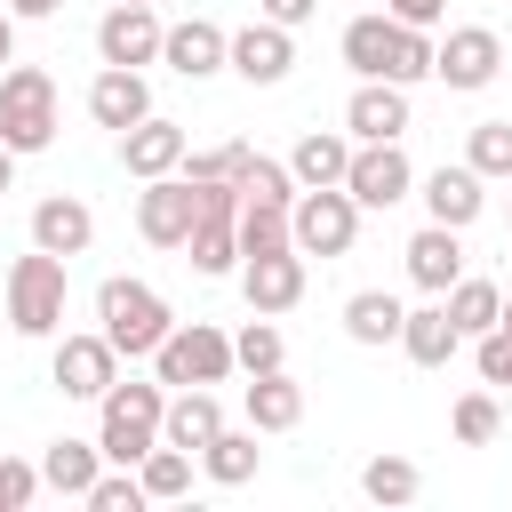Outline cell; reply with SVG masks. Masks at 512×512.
Wrapping results in <instances>:
<instances>
[{
	"instance_id": "1",
	"label": "cell",
	"mask_w": 512,
	"mask_h": 512,
	"mask_svg": "<svg viewBox=\"0 0 512 512\" xmlns=\"http://www.w3.org/2000/svg\"><path fill=\"white\" fill-rule=\"evenodd\" d=\"M96 320H104V336H112L120 360H152V352L168 344V328H176L168 296L144 288V280H128V272H112V280L96 288Z\"/></svg>"
},
{
	"instance_id": "2",
	"label": "cell",
	"mask_w": 512,
	"mask_h": 512,
	"mask_svg": "<svg viewBox=\"0 0 512 512\" xmlns=\"http://www.w3.org/2000/svg\"><path fill=\"white\" fill-rule=\"evenodd\" d=\"M168 424V384H112L96 400V448L104 464H144Z\"/></svg>"
},
{
	"instance_id": "3",
	"label": "cell",
	"mask_w": 512,
	"mask_h": 512,
	"mask_svg": "<svg viewBox=\"0 0 512 512\" xmlns=\"http://www.w3.org/2000/svg\"><path fill=\"white\" fill-rule=\"evenodd\" d=\"M0 144H8L16 160L56 144V80H48L40 64H8V72H0Z\"/></svg>"
},
{
	"instance_id": "4",
	"label": "cell",
	"mask_w": 512,
	"mask_h": 512,
	"mask_svg": "<svg viewBox=\"0 0 512 512\" xmlns=\"http://www.w3.org/2000/svg\"><path fill=\"white\" fill-rule=\"evenodd\" d=\"M64 256H48V248H32V256H16L8 264V328L16 336H56L64 328Z\"/></svg>"
},
{
	"instance_id": "5",
	"label": "cell",
	"mask_w": 512,
	"mask_h": 512,
	"mask_svg": "<svg viewBox=\"0 0 512 512\" xmlns=\"http://www.w3.org/2000/svg\"><path fill=\"white\" fill-rule=\"evenodd\" d=\"M288 232H296V248L304 256H352V240H360V200L344 192V184H312V192H296V208H288Z\"/></svg>"
},
{
	"instance_id": "6",
	"label": "cell",
	"mask_w": 512,
	"mask_h": 512,
	"mask_svg": "<svg viewBox=\"0 0 512 512\" xmlns=\"http://www.w3.org/2000/svg\"><path fill=\"white\" fill-rule=\"evenodd\" d=\"M152 368H160V384H224L240 360H232V336L224 328H208V320H176L168 328V344L152 352Z\"/></svg>"
},
{
	"instance_id": "7",
	"label": "cell",
	"mask_w": 512,
	"mask_h": 512,
	"mask_svg": "<svg viewBox=\"0 0 512 512\" xmlns=\"http://www.w3.org/2000/svg\"><path fill=\"white\" fill-rule=\"evenodd\" d=\"M160 40H168V24H160V8H144V0H112V8L96 16V56H104V64L144 72V64H160Z\"/></svg>"
},
{
	"instance_id": "8",
	"label": "cell",
	"mask_w": 512,
	"mask_h": 512,
	"mask_svg": "<svg viewBox=\"0 0 512 512\" xmlns=\"http://www.w3.org/2000/svg\"><path fill=\"white\" fill-rule=\"evenodd\" d=\"M192 224H200V184H192V176H152V184L136 192V232H144L152 248H184Z\"/></svg>"
},
{
	"instance_id": "9",
	"label": "cell",
	"mask_w": 512,
	"mask_h": 512,
	"mask_svg": "<svg viewBox=\"0 0 512 512\" xmlns=\"http://www.w3.org/2000/svg\"><path fill=\"white\" fill-rule=\"evenodd\" d=\"M48 376H56V392H64V400H104V392L120 384V352H112V336H104V328H88V336H64V344H56Z\"/></svg>"
},
{
	"instance_id": "10",
	"label": "cell",
	"mask_w": 512,
	"mask_h": 512,
	"mask_svg": "<svg viewBox=\"0 0 512 512\" xmlns=\"http://www.w3.org/2000/svg\"><path fill=\"white\" fill-rule=\"evenodd\" d=\"M344 192H352L360 208H392V200H408V192H416V168H408L400 136H392V144H352Z\"/></svg>"
},
{
	"instance_id": "11",
	"label": "cell",
	"mask_w": 512,
	"mask_h": 512,
	"mask_svg": "<svg viewBox=\"0 0 512 512\" xmlns=\"http://www.w3.org/2000/svg\"><path fill=\"white\" fill-rule=\"evenodd\" d=\"M240 296L248 312H296L304 304V248H272V256H240Z\"/></svg>"
},
{
	"instance_id": "12",
	"label": "cell",
	"mask_w": 512,
	"mask_h": 512,
	"mask_svg": "<svg viewBox=\"0 0 512 512\" xmlns=\"http://www.w3.org/2000/svg\"><path fill=\"white\" fill-rule=\"evenodd\" d=\"M160 64H168L176 80L232 72V32H224V24H208V16H184V24H168V40H160Z\"/></svg>"
},
{
	"instance_id": "13",
	"label": "cell",
	"mask_w": 512,
	"mask_h": 512,
	"mask_svg": "<svg viewBox=\"0 0 512 512\" xmlns=\"http://www.w3.org/2000/svg\"><path fill=\"white\" fill-rule=\"evenodd\" d=\"M504 72V40L488 32V24H456L448 40H440V64H432V80H448V88H488Z\"/></svg>"
},
{
	"instance_id": "14",
	"label": "cell",
	"mask_w": 512,
	"mask_h": 512,
	"mask_svg": "<svg viewBox=\"0 0 512 512\" xmlns=\"http://www.w3.org/2000/svg\"><path fill=\"white\" fill-rule=\"evenodd\" d=\"M344 128H352V144H392V136H408V88H400V80H360L352 104H344Z\"/></svg>"
},
{
	"instance_id": "15",
	"label": "cell",
	"mask_w": 512,
	"mask_h": 512,
	"mask_svg": "<svg viewBox=\"0 0 512 512\" xmlns=\"http://www.w3.org/2000/svg\"><path fill=\"white\" fill-rule=\"evenodd\" d=\"M184 152H192V144H184V128H176V120H160V112H144V120L120 136V168H128L136 184L176 176V168H184Z\"/></svg>"
},
{
	"instance_id": "16",
	"label": "cell",
	"mask_w": 512,
	"mask_h": 512,
	"mask_svg": "<svg viewBox=\"0 0 512 512\" xmlns=\"http://www.w3.org/2000/svg\"><path fill=\"white\" fill-rule=\"evenodd\" d=\"M288 64H296V40H288V24H248V32H232V72L248 80V88H280L288 80Z\"/></svg>"
},
{
	"instance_id": "17",
	"label": "cell",
	"mask_w": 512,
	"mask_h": 512,
	"mask_svg": "<svg viewBox=\"0 0 512 512\" xmlns=\"http://www.w3.org/2000/svg\"><path fill=\"white\" fill-rule=\"evenodd\" d=\"M144 112H152V88H144V72H128V64H104V72L88 80V120H96V128L128 136Z\"/></svg>"
},
{
	"instance_id": "18",
	"label": "cell",
	"mask_w": 512,
	"mask_h": 512,
	"mask_svg": "<svg viewBox=\"0 0 512 512\" xmlns=\"http://www.w3.org/2000/svg\"><path fill=\"white\" fill-rule=\"evenodd\" d=\"M480 208H488V176H480L472 160H456V168L440 160V168L424 176V216H432V224H456V232H464Z\"/></svg>"
},
{
	"instance_id": "19",
	"label": "cell",
	"mask_w": 512,
	"mask_h": 512,
	"mask_svg": "<svg viewBox=\"0 0 512 512\" xmlns=\"http://www.w3.org/2000/svg\"><path fill=\"white\" fill-rule=\"evenodd\" d=\"M88 240H96V216H88V200L80 192H48L40 208H32V248H48V256H88Z\"/></svg>"
},
{
	"instance_id": "20",
	"label": "cell",
	"mask_w": 512,
	"mask_h": 512,
	"mask_svg": "<svg viewBox=\"0 0 512 512\" xmlns=\"http://www.w3.org/2000/svg\"><path fill=\"white\" fill-rule=\"evenodd\" d=\"M408 280H416L424 296H448V288L464 280V232H456V224H424V232L408 240Z\"/></svg>"
},
{
	"instance_id": "21",
	"label": "cell",
	"mask_w": 512,
	"mask_h": 512,
	"mask_svg": "<svg viewBox=\"0 0 512 512\" xmlns=\"http://www.w3.org/2000/svg\"><path fill=\"white\" fill-rule=\"evenodd\" d=\"M400 352L416 360V368H448L456 352H464V328L448 320V304L432 296V304H416L408 320H400Z\"/></svg>"
},
{
	"instance_id": "22",
	"label": "cell",
	"mask_w": 512,
	"mask_h": 512,
	"mask_svg": "<svg viewBox=\"0 0 512 512\" xmlns=\"http://www.w3.org/2000/svg\"><path fill=\"white\" fill-rule=\"evenodd\" d=\"M336 48H344V64H352L360 80H392V48H400V16H392V8H384V16H352Z\"/></svg>"
},
{
	"instance_id": "23",
	"label": "cell",
	"mask_w": 512,
	"mask_h": 512,
	"mask_svg": "<svg viewBox=\"0 0 512 512\" xmlns=\"http://www.w3.org/2000/svg\"><path fill=\"white\" fill-rule=\"evenodd\" d=\"M248 424H256V432H296V424H304V384H296L288 368L248 376Z\"/></svg>"
},
{
	"instance_id": "24",
	"label": "cell",
	"mask_w": 512,
	"mask_h": 512,
	"mask_svg": "<svg viewBox=\"0 0 512 512\" xmlns=\"http://www.w3.org/2000/svg\"><path fill=\"white\" fill-rule=\"evenodd\" d=\"M216 432H224V400H216L208 384H184V392L168 400V424H160V440H176V448H192V456H200Z\"/></svg>"
},
{
	"instance_id": "25",
	"label": "cell",
	"mask_w": 512,
	"mask_h": 512,
	"mask_svg": "<svg viewBox=\"0 0 512 512\" xmlns=\"http://www.w3.org/2000/svg\"><path fill=\"white\" fill-rule=\"evenodd\" d=\"M96 472H104V448H96V440H48V448H40V480H48L56 496H80V504H88Z\"/></svg>"
},
{
	"instance_id": "26",
	"label": "cell",
	"mask_w": 512,
	"mask_h": 512,
	"mask_svg": "<svg viewBox=\"0 0 512 512\" xmlns=\"http://www.w3.org/2000/svg\"><path fill=\"white\" fill-rule=\"evenodd\" d=\"M288 168H296V184H304V192H312V184H344V168H352V128H344V136H336V128L296 136Z\"/></svg>"
},
{
	"instance_id": "27",
	"label": "cell",
	"mask_w": 512,
	"mask_h": 512,
	"mask_svg": "<svg viewBox=\"0 0 512 512\" xmlns=\"http://www.w3.org/2000/svg\"><path fill=\"white\" fill-rule=\"evenodd\" d=\"M400 320H408V304H400L392 288H360V296L344 304V336H352V344H400Z\"/></svg>"
},
{
	"instance_id": "28",
	"label": "cell",
	"mask_w": 512,
	"mask_h": 512,
	"mask_svg": "<svg viewBox=\"0 0 512 512\" xmlns=\"http://www.w3.org/2000/svg\"><path fill=\"white\" fill-rule=\"evenodd\" d=\"M440 304H448V320L464 328V344H472V336H488V328H504V288H496V280H472V272H464Z\"/></svg>"
},
{
	"instance_id": "29",
	"label": "cell",
	"mask_w": 512,
	"mask_h": 512,
	"mask_svg": "<svg viewBox=\"0 0 512 512\" xmlns=\"http://www.w3.org/2000/svg\"><path fill=\"white\" fill-rule=\"evenodd\" d=\"M200 464H208V480H216V488H248V480H256V424H248V432H232V424H224V432L200 448Z\"/></svg>"
},
{
	"instance_id": "30",
	"label": "cell",
	"mask_w": 512,
	"mask_h": 512,
	"mask_svg": "<svg viewBox=\"0 0 512 512\" xmlns=\"http://www.w3.org/2000/svg\"><path fill=\"white\" fill-rule=\"evenodd\" d=\"M360 496H368V504H416V496H424V472H416L408 456H368V464H360Z\"/></svg>"
},
{
	"instance_id": "31",
	"label": "cell",
	"mask_w": 512,
	"mask_h": 512,
	"mask_svg": "<svg viewBox=\"0 0 512 512\" xmlns=\"http://www.w3.org/2000/svg\"><path fill=\"white\" fill-rule=\"evenodd\" d=\"M136 480H144V496L152 504H176L184 488H192V448H176V440H160L144 464H136Z\"/></svg>"
},
{
	"instance_id": "32",
	"label": "cell",
	"mask_w": 512,
	"mask_h": 512,
	"mask_svg": "<svg viewBox=\"0 0 512 512\" xmlns=\"http://www.w3.org/2000/svg\"><path fill=\"white\" fill-rule=\"evenodd\" d=\"M296 192H304V184H296V168H288V160H264V152H256V160L240 168V200H264V208H296Z\"/></svg>"
},
{
	"instance_id": "33",
	"label": "cell",
	"mask_w": 512,
	"mask_h": 512,
	"mask_svg": "<svg viewBox=\"0 0 512 512\" xmlns=\"http://www.w3.org/2000/svg\"><path fill=\"white\" fill-rule=\"evenodd\" d=\"M272 248H296V232H288V208L240 200V256H272Z\"/></svg>"
},
{
	"instance_id": "34",
	"label": "cell",
	"mask_w": 512,
	"mask_h": 512,
	"mask_svg": "<svg viewBox=\"0 0 512 512\" xmlns=\"http://www.w3.org/2000/svg\"><path fill=\"white\" fill-rule=\"evenodd\" d=\"M232 360L248 368V376H264V368H288V344H280V328H272V312H256L240 336H232Z\"/></svg>"
},
{
	"instance_id": "35",
	"label": "cell",
	"mask_w": 512,
	"mask_h": 512,
	"mask_svg": "<svg viewBox=\"0 0 512 512\" xmlns=\"http://www.w3.org/2000/svg\"><path fill=\"white\" fill-rule=\"evenodd\" d=\"M464 160H472L480 176H512V120H480V128L464 136Z\"/></svg>"
},
{
	"instance_id": "36",
	"label": "cell",
	"mask_w": 512,
	"mask_h": 512,
	"mask_svg": "<svg viewBox=\"0 0 512 512\" xmlns=\"http://www.w3.org/2000/svg\"><path fill=\"white\" fill-rule=\"evenodd\" d=\"M248 160H256L248 144H208V152H184V176H192V184H240Z\"/></svg>"
},
{
	"instance_id": "37",
	"label": "cell",
	"mask_w": 512,
	"mask_h": 512,
	"mask_svg": "<svg viewBox=\"0 0 512 512\" xmlns=\"http://www.w3.org/2000/svg\"><path fill=\"white\" fill-rule=\"evenodd\" d=\"M448 424H456V440H464V448H488V440H496V424H504V416H496V392H464Z\"/></svg>"
},
{
	"instance_id": "38",
	"label": "cell",
	"mask_w": 512,
	"mask_h": 512,
	"mask_svg": "<svg viewBox=\"0 0 512 512\" xmlns=\"http://www.w3.org/2000/svg\"><path fill=\"white\" fill-rule=\"evenodd\" d=\"M136 504H152V496H144V480H136V464H120V472H96V488H88V512H136Z\"/></svg>"
},
{
	"instance_id": "39",
	"label": "cell",
	"mask_w": 512,
	"mask_h": 512,
	"mask_svg": "<svg viewBox=\"0 0 512 512\" xmlns=\"http://www.w3.org/2000/svg\"><path fill=\"white\" fill-rule=\"evenodd\" d=\"M40 488H48V480H40V464H24V456H0V512H24Z\"/></svg>"
},
{
	"instance_id": "40",
	"label": "cell",
	"mask_w": 512,
	"mask_h": 512,
	"mask_svg": "<svg viewBox=\"0 0 512 512\" xmlns=\"http://www.w3.org/2000/svg\"><path fill=\"white\" fill-rule=\"evenodd\" d=\"M472 360H480V384H512V328L472 336Z\"/></svg>"
},
{
	"instance_id": "41",
	"label": "cell",
	"mask_w": 512,
	"mask_h": 512,
	"mask_svg": "<svg viewBox=\"0 0 512 512\" xmlns=\"http://www.w3.org/2000/svg\"><path fill=\"white\" fill-rule=\"evenodd\" d=\"M384 8H392L400 24H424V32H432V24L448 16V0H384Z\"/></svg>"
},
{
	"instance_id": "42",
	"label": "cell",
	"mask_w": 512,
	"mask_h": 512,
	"mask_svg": "<svg viewBox=\"0 0 512 512\" xmlns=\"http://www.w3.org/2000/svg\"><path fill=\"white\" fill-rule=\"evenodd\" d=\"M312 8H320V0H264V16H272V24H288V32H296V24H312Z\"/></svg>"
},
{
	"instance_id": "43",
	"label": "cell",
	"mask_w": 512,
	"mask_h": 512,
	"mask_svg": "<svg viewBox=\"0 0 512 512\" xmlns=\"http://www.w3.org/2000/svg\"><path fill=\"white\" fill-rule=\"evenodd\" d=\"M64 0H8V16H24V24H40V16H56Z\"/></svg>"
},
{
	"instance_id": "44",
	"label": "cell",
	"mask_w": 512,
	"mask_h": 512,
	"mask_svg": "<svg viewBox=\"0 0 512 512\" xmlns=\"http://www.w3.org/2000/svg\"><path fill=\"white\" fill-rule=\"evenodd\" d=\"M8 64H16V16L0 8V72H8Z\"/></svg>"
},
{
	"instance_id": "45",
	"label": "cell",
	"mask_w": 512,
	"mask_h": 512,
	"mask_svg": "<svg viewBox=\"0 0 512 512\" xmlns=\"http://www.w3.org/2000/svg\"><path fill=\"white\" fill-rule=\"evenodd\" d=\"M8 184H16V152L0 144V192H8Z\"/></svg>"
},
{
	"instance_id": "46",
	"label": "cell",
	"mask_w": 512,
	"mask_h": 512,
	"mask_svg": "<svg viewBox=\"0 0 512 512\" xmlns=\"http://www.w3.org/2000/svg\"><path fill=\"white\" fill-rule=\"evenodd\" d=\"M504 328H512V296H504Z\"/></svg>"
},
{
	"instance_id": "47",
	"label": "cell",
	"mask_w": 512,
	"mask_h": 512,
	"mask_svg": "<svg viewBox=\"0 0 512 512\" xmlns=\"http://www.w3.org/2000/svg\"><path fill=\"white\" fill-rule=\"evenodd\" d=\"M144 8H160V0H144Z\"/></svg>"
}]
</instances>
